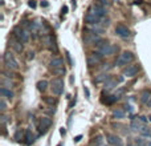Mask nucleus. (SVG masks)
Returning <instances> with one entry per match:
<instances>
[{
    "mask_svg": "<svg viewBox=\"0 0 151 146\" xmlns=\"http://www.w3.org/2000/svg\"><path fill=\"white\" fill-rule=\"evenodd\" d=\"M142 126H143V122H142L139 118H134V120H131V122H130V128H131V130H137V132H139L142 129Z\"/></svg>",
    "mask_w": 151,
    "mask_h": 146,
    "instance_id": "obj_18",
    "label": "nucleus"
},
{
    "mask_svg": "<svg viewBox=\"0 0 151 146\" xmlns=\"http://www.w3.org/2000/svg\"><path fill=\"white\" fill-rule=\"evenodd\" d=\"M139 72V66L138 65H126V68L122 71V76L127 78H133L138 74Z\"/></svg>",
    "mask_w": 151,
    "mask_h": 146,
    "instance_id": "obj_9",
    "label": "nucleus"
},
{
    "mask_svg": "<svg viewBox=\"0 0 151 146\" xmlns=\"http://www.w3.org/2000/svg\"><path fill=\"white\" fill-rule=\"evenodd\" d=\"M93 145H94V146H107L106 144H105L104 137H102V136L94 137V138H93Z\"/></svg>",
    "mask_w": 151,
    "mask_h": 146,
    "instance_id": "obj_26",
    "label": "nucleus"
},
{
    "mask_svg": "<svg viewBox=\"0 0 151 146\" xmlns=\"http://www.w3.org/2000/svg\"><path fill=\"white\" fill-rule=\"evenodd\" d=\"M146 106H147V108H151V98H150V101L146 104Z\"/></svg>",
    "mask_w": 151,
    "mask_h": 146,
    "instance_id": "obj_46",
    "label": "nucleus"
},
{
    "mask_svg": "<svg viewBox=\"0 0 151 146\" xmlns=\"http://www.w3.org/2000/svg\"><path fill=\"white\" fill-rule=\"evenodd\" d=\"M60 133H61V136H65V134H66L65 128H61V129H60Z\"/></svg>",
    "mask_w": 151,
    "mask_h": 146,
    "instance_id": "obj_38",
    "label": "nucleus"
},
{
    "mask_svg": "<svg viewBox=\"0 0 151 146\" xmlns=\"http://www.w3.org/2000/svg\"><path fill=\"white\" fill-rule=\"evenodd\" d=\"M104 41L101 37V35L98 33H93V32H88V33L83 36V43L86 45H97L98 43Z\"/></svg>",
    "mask_w": 151,
    "mask_h": 146,
    "instance_id": "obj_6",
    "label": "nucleus"
},
{
    "mask_svg": "<svg viewBox=\"0 0 151 146\" xmlns=\"http://www.w3.org/2000/svg\"><path fill=\"white\" fill-rule=\"evenodd\" d=\"M81 138H82V136H77V137L74 138V142H80V141H81Z\"/></svg>",
    "mask_w": 151,
    "mask_h": 146,
    "instance_id": "obj_40",
    "label": "nucleus"
},
{
    "mask_svg": "<svg viewBox=\"0 0 151 146\" xmlns=\"http://www.w3.org/2000/svg\"><path fill=\"white\" fill-rule=\"evenodd\" d=\"M96 1L98 3L99 5L105 7V8H109L110 5H111V1H110V0H96Z\"/></svg>",
    "mask_w": 151,
    "mask_h": 146,
    "instance_id": "obj_30",
    "label": "nucleus"
},
{
    "mask_svg": "<svg viewBox=\"0 0 151 146\" xmlns=\"http://www.w3.org/2000/svg\"><path fill=\"white\" fill-rule=\"evenodd\" d=\"M0 93H1V96H3V97H5V98L11 100V101H12V100H13V97H15V94H13V92L11 90V89L5 88V86H1V88H0Z\"/></svg>",
    "mask_w": 151,
    "mask_h": 146,
    "instance_id": "obj_17",
    "label": "nucleus"
},
{
    "mask_svg": "<svg viewBox=\"0 0 151 146\" xmlns=\"http://www.w3.org/2000/svg\"><path fill=\"white\" fill-rule=\"evenodd\" d=\"M64 80L61 77H56L50 81V90L55 96H61L64 93Z\"/></svg>",
    "mask_w": 151,
    "mask_h": 146,
    "instance_id": "obj_5",
    "label": "nucleus"
},
{
    "mask_svg": "<svg viewBox=\"0 0 151 146\" xmlns=\"http://www.w3.org/2000/svg\"><path fill=\"white\" fill-rule=\"evenodd\" d=\"M33 57H35V53L31 52V53H29V59H33Z\"/></svg>",
    "mask_w": 151,
    "mask_h": 146,
    "instance_id": "obj_45",
    "label": "nucleus"
},
{
    "mask_svg": "<svg viewBox=\"0 0 151 146\" xmlns=\"http://www.w3.org/2000/svg\"><path fill=\"white\" fill-rule=\"evenodd\" d=\"M29 5H31L32 8H35V7H36V3H35L33 0H31V1H29Z\"/></svg>",
    "mask_w": 151,
    "mask_h": 146,
    "instance_id": "obj_41",
    "label": "nucleus"
},
{
    "mask_svg": "<svg viewBox=\"0 0 151 146\" xmlns=\"http://www.w3.org/2000/svg\"><path fill=\"white\" fill-rule=\"evenodd\" d=\"M106 139H107V142H109V145H111V146H123L122 139H121L118 136H115V134L107 133L106 134Z\"/></svg>",
    "mask_w": 151,
    "mask_h": 146,
    "instance_id": "obj_13",
    "label": "nucleus"
},
{
    "mask_svg": "<svg viewBox=\"0 0 151 146\" xmlns=\"http://www.w3.org/2000/svg\"><path fill=\"white\" fill-rule=\"evenodd\" d=\"M138 118H139V120H141L143 124H146V122H147V117H145V116H141V117H138Z\"/></svg>",
    "mask_w": 151,
    "mask_h": 146,
    "instance_id": "obj_37",
    "label": "nucleus"
},
{
    "mask_svg": "<svg viewBox=\"0 0 151 146\" xmlns=\"http://www.w3.org/2000/svg\"><path fill=\"white\" fill-rule=\"evenodd\" d=\"M11 44H12V48L13 49L16 51V52L17 53H21L24 51V47H23V43L20 41V40H12V43H11Z\"/></svg>",
    "mask_w": 151,
    "mask_h": 146,
    "instance_id": "obj_22",
    "label": "nucleus"
},
{
    "mask_svg": "<svg viewBox=\"0 0 151 146\" xmlns=\"http://www.w3.org/2000/svg\"><path fill=\"white\" fill-rule=\"evenodd\" d=\"M113 1H115V3H121V0H113Z\"/></svg>",
    "mask_w": 151,
    "mask_h": 146,
    "instance_id": "obj_47",
    "label": "nucleus"
},
{
    "mask_svg": "<svg viewBox=\"0 0 151 146\" xmlns=\"http://www.w3.org/2000/svg\"><path fill=\"white\" fill-rule=\"evenodd\" d=\"M97 47V52L99 53L101 56H111L114 55L115 52L118 51V47L117 45H111L110 43H106V41H101L96 45Z\"/></svg>",
    "mask_w": 151,
    "mask_h": 146,
    "instance_id": "obj_1",
    "label": "nucleus"
},
{
    "mask_svg": "<svg viewBox=\"0 0 151 146\" xmlns=\"http://www.w3.org/2000/svg\"><path fill=\"white\" fill-rule=\"evenodd\" d=\"M118 85V81L117 80H114V78H109V80L105 82V90H111L113 88H115V86Z\"/></svg>",
    "mask_w": 151,
    "mask_h": 146,
    "instance_id": "obj_23",
    "label": "nucleus"
},
{
    "mask_svg": "<svg viewBox=\"0 0 151 146\" xmlns=\"http://www.w3.org/2000/svg\"><path fill=\"white\" fill-rule=\"evenodd\" d=\"M24 139H25V144L27 145H32V144H33L35 136H33V133H32L29 129H27V130L24 132Z\"/></svg>",
    "mask_w": 151,
    "mask_h": 146,
    "instance_id": "obj_20",
    "label": "nucleus"
},
{
    "mask_svg": "<svg viewBox=\"0 0 151 146\" xmlns=\"http://www.w3.org/2000/svg\"><path fill=\"white\" fill-rule=\"evenodd\" d=\"M57 146H63V145H61V144H60V145H57Z\"/></svg>",
    "mask_w": 151,
    "mask_h": 146,
    "instance_id": "obj_49",
    "label": "nucleus"
},
{
    "mask_svg": "<svg viewBox=\"0 0 151 146\" xmlns=\"http://www.w3.org/2000/svg\"><path fill=\"white\" fill-rule=\"evenodd\" d=\"M66 12H68V7H66V5H64V7H63V13L65 15Z\"/></svg>",
    "mask_w": 151,
    "mask_h": 146,
    "instance_id": "obj_42",
    "label": "nucleus"
},
{
    "mask_svg": "<svg viewBox=\"0 0 151 146\" xmlns=\"http://www.w3.org/2000/svg\"><path fill=\"white\" fill-rule=\"evenodd\" d=\"M45 102H48V104H50V105H57V100L52 98V97H47V98H45Z\"/></svg>",
    "mask_w": 151,
    "mask_h": 146,
    "instance_id": "obj_33",
    "label": "nucleus"
},
{
    "mask_svg": "<svg viewBox=\"0 0 151 146\" xmlns=\"http://www.w3.org/2000/svg\"><path fill=\"white\" fill-rule=\"evenodd\" d=\"M13 37L17 40H20L23 44H27L29 43V39H31V33H29L28 29L21 28V27H15L13 28Z\"/></svg>",
    "mask_w": 151,
    "mask_h": 146,
    "instance_id": "obj_4",
    "label": "nucleus"
},
{
    "mask_svg": "<svg viewBox=\"0 0 151 146\" xmlns=\"http://www.w3.org/2000/svg\"><path fill=\"white\" fill-rule=\"evenodd\" d=\"M150 98H151V90H149V89H146V90L142 92L141 97H139V100H141V102L143 105H146L147 102L150 101Z\"/></svg>",
    "mask_w": 151,
    "mask_h": 146,
    "instance_id": "obj_19",
    "label": "nucleus"
},
{
    "mask_svg": "<svg viewBox=\"0 0 151 146\" xmlns=\"http://www.w3.org/2000/svg\"><path fill=\"white\" fill-rule=\"evenodd\" d=\"M41 41H42V44H44L45 47H48L50 51L55 49V51H56V53H57V48H56L55 39H53L52 35H44V36L41 37Z\"/></svg>",
    "mask_w": 151,
    "mask_h": 146,
    "instance_id": "obj_10",
    "label": "nucleus"
},
{
    "mask_svg": "<svg viewBox=\"0 0 151 146\" xmlns=\"http://www.w3.org/2000/svg\"><path fill=\"white\" fill-rule=\"evenodd\" d=\"M125 116H126V113L122 109H114L111 112V117L114 120H122V118H125Z\"/></svg>",
    "mask_w": 151,
    "mask_h": 146,
    "instance_id": "obj_21",
    "label": "nucleus"
},
{
    "mask_svg": "<svg viewBox=\"0 0 151 146\" xmlns=\"http://www.w3.org/2000/svg\"><path fill=\"white\" fill-rule=\"evenodd\" d=\"M49 66H50V69L61 68V66H64V60L61 57H53L52 60L49 61Z\"/></svg>",
    "mask_w": 151,
    "mask_h": 146,
    "instance_id": "obj_16",
    "label": "nucleus"
},
{
    "mask_svg": "<svg viewBox=\"0 0 151 146\" xmlns=\"http://www.w3.org/2000/svg\"><path fill=\"white\" fill-rule=\"evenodd\" d=\"M74 105H76V100H74V101H72V102H70V105H69V108H73Z\"/></svg>",
    "mask_w": 151,
    "mask_h": 146,
    "instance_id": "obj_44",
    "label": "nucleus"
},
{
    "mask_svg": "<svg viewBox=\"0 0 151 146\" xmlns=\"http://www.w3.org/2000/svg\"><path fill=\"white\" fill-rule=\"evenodd\" d=\"M37 89H39L40 92H45L48 89V81L47 80H41L37 82Z\"/></svg>",
    "mask_w": 151,
    "mask_h": 146,
    "instance_id": "obj_28",
    "label": "nucleus"
},
{
    "mask_svg": "<svg viewBox=\"0 0 151 146\" xmlns=\"http://www.w3.org/2000/svg\"><path fill=\"white\" fill-rule=\"evenodd\" d=\"M99 24H101L102 27H107V25H109V24H110V19L105 16V17H102V19H101V21H99Z\"/></svg>",
    "mask_w": 151,
    "mask_h": 146,
    "instance_id": "obj_32",
    "label": "nucleus"
},
{
    "mask_svg": "<svg viewBox=\"0 0 151 146\" xmlns=\"http://www.w3.org/2000/svg\"><path fill=\"white\" fill-rule=\"evenodd\" d=\"M3 61H4V66L5 69H8V71H17L19 69V63L17 60H16L15 55H13L12 52H9V51H7V52L4 53V56H3Z\"/></svg>",
    "mask_w": 151,
    "mask_h": 146,
    "instance_id": "obj_2",
    "label": "nucleus"
},
{
    "mask_svg": "<svg viewBox=\"0 0 151 146\" xmlns=\"http://www.w3.org/2000/svg\"><path fill=\"white\" fill-rule=\"evenodd\" d=\"M102 57H104V56H101L98 52L91 53V55H89V56H88V65H89V66H94V65H97V64L101 63Z\"/></svg>",
    "mask_w": 151,
    "mask_h": 146,
    "instance_id": "obj_12",
    "label": "nucleus"
},
{
    "mask_svg": "<svg viewBox=\"0 0 151 146\" xmlns=\"http://www.w3.org/2000/svg\"><path fill=\"white\" fill-rule=\"evenodd\" d=\"M101 19H102V17H98V16L94 15V13L88 12V13L85 15V23H86V24H99Z\"/></svg>",
    "mask_w": 151,
    "mask_h": 146,
    "instance_id": "obj_14",
    "label": "nucleus"
},
{
    "mask_svg": "<svg viewBox=\"0 0 151 146\" xmlns=\"http://www.w3.org/2000/svg\"><path fill=\"white\" fill-rule=\"evenodd\" d=\"M3 76H4V77H7V78H12V77H15V74H13L12 73V71H4L3 72Z\"/></svg>",
    "mask_w": 151,
    "mask_h": 146,
    "instance_id": "obj_34",
    "label": "nucleus"
},
{
    "mask_svg": "<svg viewBox=\"0 0 151 146\" xmlns=\"http://www.w3.org/2000/svg\"><path fill=\"white\" fill-rule=\"evenodd\" d=\"M83 93H85V96H86V98H90V92H89V89H88V86H83Z\"/></svg>",
    "mask_w": 151,
    "mask_h": 146,
    "instance_id": "obj_35",
    "label": "nucleus"
},
{
    "mask_svg": "<svg viewBox=\"0 0 151 146\" xmlns=\"http://www.w3.org/2000/svg\"><path fill=\"white\" fill-rule=\"evenodd\" d=\"M3 86H5V88L11 89V88L13 86V82L11 81V78H8V80H7V77H5L4 80H3Z\"/></svg>",
    "mask_w": 151,
    "mask_h": 146,
    "instance_id": "obj_31",
    "label": "nucleus"
},
{
    "mask_svg": "<svg viewBox=\"0 0 151 146\" xmlns=\"http://www.w3.org/2000/svg\"><path fill=\"white\" fill-rule=\"evenodd\" d=\"M149 121H151V116H149Z\"/></svg>",
    "mask_w": 151,
    "mask_h": 146,
    "instance_id": "obj_48",
    "label": "nucleus"
},
{
    "mask_svg": "<svg viewBox=\"0 0 151 146\" xmlns=\"http://www.w3.org/2000/svg\"><path fill=\"white\" fill-rule=\"evenodd\" d=\"M52 73L55 76H57V77H63V76H65V68L64 66H61V68H55V69H52Z\"/></svg>",
    "mask_w": 151,
    "mask_h": 146,
    "instance_id": "obj_27",
    "label": "nucleus"
},
{
    "mask_svg": "<svg viewBox=\"0 0 151 146\" xmlns=\"http://www.w3.org/2000/svg\"><path fill=\"white\" fill-rule=\"evenodd\" d=\"M109 74L107 73H101V74H98L96 78H94V81H96L97 84H99V82H106L107 80H109Z\"/></svg>",
    "mask_w": 151,
    "mask_h": 146,
    "instance_id": "obj_24",
    "label": "nucleus"
},
{
    "mask_svg": "<svg viewBox=\"0 0 151 146\" xmlns=\"http://www.w3.org/2000/svg\"><path fill=\"white\" fill-rule=\"evenodd\" d=\"M135 56H134L133 52L130 51H123L117 59H115V65L117 66H123V65H127V64L133 63Z\"/></svg>",
    "mask_w": 151,
    "mask_h": 146,
    "instance_id": "obj_3",
    "label": "nucleus"
},
{
    "mask_svg": "<svg viewBox=\"0 0 151 146\" xmlns=\"http://www.w3.org/2000/svg\"><path fill=\"white\" fill-rule=\"evenodd\" d=\"M15 138L17 139V141H19V139H20V130H19V132H16V134H15Z\"/></svg>",
    "mask_w": 151,
    "mask_h": 146,
    "instance_id": "obj_39",
    "label": "nucleus"
},
{
    "mask_svg": "<svg viewBox=\"0 0 151 146\" xmlns=\"http://www.w3.org/2000/svg\"><path fill=\"white\" fill-rule=\"evenodd\" d=\"M114 31H115V35L119 36L121 39H129L131 36V31L126 25H122V24H118Z\"/></svg>",
    "mask_w": 151,
    "mask_h": 146,
    "instance_id": "obj_8",
    "label": "nucleus"
},
{
    "mask_svg": "<svg viewBox=\"0 0 151 146\" xmlns=\"http://www.w3.org/2000/svg\"><path fill=\"white\" fill-rule=\"evenodd\" d=\"M0 110H1V113H4L5 110H7V102H5V97L1 96V98H0Z\"/></svg>",
    "mask_w": 151,
    "mask_h": 146,
    "instance_id": "obj_29",
    "label": "nucleus"
},
{
    "mask_svg": "<svg viewBox=\"0 0 151 146\" xmlns=\"http://www.w3.org/2000/svg\"><path fill=\"white\" fill-rule=\"evenodd\" d=\"M88 12L94 13V15H97L98 17H105V16H106V13H107V8L99 5L98 3H94V4H91L90 7H89Z\"/></svg>",
    "mask_w": 151,
    "mask_h": 146,
    "instance_id": "obj_7",
    "label": "nucleus"
},
{
    "mask_svg": "<svg viewBox=\"0 0 151 146\" xmlns=\"http://www.w3.org/2000/svg\"><path fill=\"white\" fill-rule=\"evenodd\" d=\"M41 7H48V3L47 1H41Z\"/></svg>",
    "mask_w": 151,
    "mask_h": 146,
    "instance_id": "obj_43",
    "label": "nucleus"
},
{
    "mask_svg": "<svg viewBox=\"0 0 151 146\" xmlns=\"http://www.w3.org/2000/svg\"><path fill=\"white\" fill-rule=\"evenodd\" d=\"M110 68H111V65H110V64H105V65L102 66V69H104V71H109Z\"/></svg>",
    "mask_w": 151,
    "mask_h": 146,
    "instance_id": "obj_36",
    "label": "nucleus"
},
{
    "mask_svg": "<svg viewBox=\"0 0 151 146\" xmlns=\"http://www.w3.org/2000/svg\"><path fill=\"white\" fill-rule=\"evenodd\" d=\"M88 31L93 32V33L102 35L105 32V27H102L101 24H88Z\"/></svg>",
    "mask_w": 151,
    "mask_h": 146,
    "instance_id": "obj_15",
    "label": "nucleus"
},
{
    "mask_svg": "<svg viewBox=\"0 0 151 146\" xmlns=\"http://www.w3.org/2000/svg\"><path fill=\"white\" fill-rule=\"evenodd\" d=\"M52 125V120L49 117H41L40 118V124H39V130L40 133H45L49 129V126Z\"/></svg>",
    "mask_w": 151,
    "mask_h": 146,
    "instance_id": "obj_11",
    "label": "nucleus"
},
{
    "mask_svg": "<svg viewBox=\"0 0 151 146\" xmlns=\"http://www.w3.org/2000/svg\"><path fill=\"white\" fill-rule=\"evenodd\" d=\"M139 134H141L142 137H149V138H151V129L149 128V126L143 125L142 129L139 130Z\"/></svg>",
    "mask_w": 151,
    "mask_h": 146,
    "instance_id": "obj_25",
    "label": "nucleus"
}]
</instances>
